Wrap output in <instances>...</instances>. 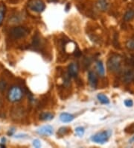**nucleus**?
I'll return each mask as SVG.
<instances>
[{
	"label": "nucleus",
	"instance_id": "nucleus-1",
	"mask_svg": "<svg viewBox=\"0 0 134 148\" xmlns=\"http://www.w3.org/2000/svg\"><path fill=\"white\" fill-rule=\"evenodd\" d=\"M122 57L119 55H113L107 62V67L111 72H118L122 68Z\"/></svg>",
	"mask_w": 134,
	"mask_h": 148
},
{
	"label": "nucleus",
	"instance_id": "nucleus-2",
	"mask_svg": "<svg viewBox=\"0 0 134 148\" xmlns=\"http://www.w3.org/2000/svg\"><path fill=\"white\" fill-rule=\"evenodd\" d=\"M23 97V91L18 86H13L8 91L7 94V98L9 101L12 103H16L21 100Z\"/></svg>",
	"mask_w": 134,
	"mask_h": 148
},
{
	"label": "nucleus",
	"instance_id": "nucleus-3",
	"mask_svg": "<svg viewBox=\"0 0 134 148\" xmlns=\"http://www.w3.org/2000/svg\"><path fill=\"white\" fill-rule=\"evenodd\" d=\"M28 7L34 12L41 13L46 8V5L42 0H30L28 3Z\"/></svg>",
	"mask_w": 134,
	"mask_h": 148
},
{
	"label": "nucleus",
	"instance_id": "nucleus-4",
	"mask_svg": "<svg viewBox=\"0 0 134 148\" xmlns=\"http://www.w3.org/2000/svg\"><path fill=\"white\" fill-rule=\"evenodd\" d=\"M110 131H103V132L95 134V136H92L91 140L94 143L103 145L108 141V139L110 136Z\"/></svg>",
	"mask_w": 134,
	"mask_h": 148
},
{
	"label": "nucleus",
	"instance_id": "nucleus-5",
	"mask_svg": "<svg viewBox=\"0 0 134 148\" xmlns=\"http://www.w3.org/2000/svg\"><path fill=\"white\" fill-rule=\"evenodd\" d=\"M11 37L15 39H20V38H24L29 34L28 29H25L22 26H16V27L13 28L10 32Z\"/></svg>",
	"mask_w": 134,
	"mask_h": 148
},
{
	"label": "nucleus",
	"instance_id": "nucleus-6",
	"mask_svg": "<svg viewBox=\"0 0 134 148\" xmlns=\"http://www.w3.org/2000/svg\"><path fill=\"white\" fill-rule=\"evenodd\" d=\"M134 79V67L131 65V67L129 66L127 68L123 70L122 72V79L124 82L127 83L132 81Z\"/></svg>",
	"mask_w": 134,
	"mask_h": 148
},
{
	"label": "nucleus",
	"instance_id": "nucleus-7",
	"mask_svg": "<svg viewBox=\"0 0 134 148\" xmlns=\"http://www.w3.org/2000/svg\"><path fill=\"white\" fill-rule=\"evenodd\" d=\"M37 132L40 135H43V136H51L53 134V128L50 125H45V126L39 127L37 130Z\"/></svg>",
	"mask_w": 134,
	"mask_h": 148
},
{
	"label": "nucleus",
	"instance_id": "nucleus-8",
	"mask_svg": "<svg viewBox=\"0 0 134 148\" xmlns=\"http://www.w3.org/2000/svg\"><path fill=\"white\" fill-rule=\"evenodd\" d=\"M88 80H89V85L93 88H95L98 85V78L96 74L93 71H89L88 73Z\"/></svg>",
	"mask_w": 134,
	"mask_h": 148
},
{
	"label": "nucleus",
	"instance_id": "nucleus-9",
	"mask_svg": "<svg viewBox=\"0 0 134 148\" xmlns=\"http://www.w3.org/2000/svg\"><path fill=\"white\" fill-rule=\"evenodd\" d=\"M68 73L70 77H76L78 73V66L77 64L71 63L68 67Z\"/></svg>",
	"mask_w": 134,
	"mask_h": 148
},
{
	"label": "nucleus",
	"instance_id": "nucleus-10",
	"mask_svg": "<svg viewBox=\"0 0 134 148\" xmlns=\"http://www.w3.org/2000/svg\"><path fill=\"white\" fill-rule=\"evenodd\" d=\"M74 119H75V116L69 113H66V112H63L60 115V120L63 123H69Z\"/></svg>",
	"mask_w": 134,
	"mask_h": 148
},
{
	"label": "nucleus",
	"instance_id": "nucleus-11",
	"mask_svg": "<svg viewBox=\"0 0 134 148\" xmlns=\"http://www.w3.org/2000/svg\"><path fill=\"white\" fill-rule=\"evenodd\" d=\"M96 5L97 8L101 11H106L108 8L109 3L107 0H98Z\"/></svg>",
	"mask_w": 134,
	"mask_h": 148
},
{
	"label": "nucleus",
	"instance_id": "nucleus-12",
	"mask_svg": "<svg viewBox=\"0 0 134 148\" xmlns=\"http://www.w3.org/2000/svg\"><path fill=\"white\" fill-rule=\"evenodd\" d=\"M96 69L98 74H99L101 76H104V74H105V69H104V64L102 63V62L98 61V62H96Z\"/></svg>",
	"mask_w": 134,
	"mask_h": 148
},
{
	"label": "nucleus",
	"instance_id": "nucleus-13",
	"mask_svg": "<svg viewBox=\"0 0 134 148\" xmlns=\"http://www.w3.org/2000/svg\"><path fill=\"white\" fill-rule=\"evenodd\" d=\"M54 117L52 113H50V112H43V113H41L40 115H39V119L41 121H51L52 120Z\"/></svg>",
	"mask_w": 134,
	"mask_h": 148
},
{
	"label": "nucleus",
	"instance_id": "nucleus-14",
	"mask_svg": "<svg viewBox=\"0 0 134 148\" xmlns=\"http://www.w3.org/2000/svg\"><path fill=\"white\" fill-rule=\"evenodd\" d=\"M97 98H98V101L101 103L102 104H105V105H107L110 103V99L109 98L107 97V96L104 94H98L97 95Z\"/></svg>",
	"mask_w": 134,
	"mask_h": 148
},
{
	"label": "nucleus",
	"instance_id": "nucleus-15",
	"mask_svg": "<svg viewBox=\"0 0 134 148\" xmlns=\"http://www.w3.org/2000/svg\"><path fill=\"white\" fill-rule=\"evenodd\" d=\"M134 18V11L133 10H128L127 12L125 13L124 16V20L125 21H130L132 19Z\"/></svg>",
	"mask_w": 134,
	"mask_h": 148
},
{
	"label": "nucleus",
	"instance_id": "nucleus-16",
	"mask_svg": "<svg viewBox=\"0 0 134 148\" xmlns=\"http://www.w3.org/2000/svg\"><path fill=\"white\" fill-rule=\"evenodd\" d=\"M6 7L3 3L0 4V25H2V22L4 20V16H5V14Z\"/></svg>",
	"mask_w": 134,
	"mask_h": 148
},
{
	"label": "nucleus",
	"instance_id": "nucleus-17",
	"mask_svg": "<svg viewBox=\"0 0 134 148\" xmlns=\"http://www.w3.org/2000/svg\"><path fill=\"white\" fill-rule=\"evenodd\" d=\"M126 47L127 49H131V50H134V39H131L126 43Z\"/></svg>",
	"mask_w": 134,
	"mask_h": 148
},
{
	"label": "nucleus",
	"instance_id": "nucleus-18",
	"mask_svg": "<svg viewBox=\"0 0 134 148\" xmlns=\"http://www.w3.org/2000/svg\"><path fill=\"white\" fill-rule=\"evenodd\" d=\"M75 132H76L78 136H80V137H82L84 134V129L81 127H77V128L75 129Z\"/></svg>",
	"mask_w": 134,
	"mask_h": 148
},
{
	"label": "nucleus",
	"instance_id": "nucleus-19",
	"mask_svg": "<svg viewBox=\"0 0 134 148\" xmlns=\"http://www.w3.org/2000/svg\"><path fill=\"white\" fill-rule=\"evenodd\" d=\"M6 87H7V82L5 80H0V91H3L5 90Z\"/></svg>",
	"mask_w": 134,
	"mask_h": 148
},
{
	"label": "nucleus",
	"instance_id": "nucleus-20",
	"mask_svg": "<svg viewBox=\"0 0 134 148\" xmlns=\"http://www.w3.org/2000/svg\"><path fill=\"white\" fill-rule=\"evenodd\" d=\"M124 105L126 107H132L133 106V101L131 99H125L124 101Z\"/></svg>",
	"mask_w": 134,
	"mask_h": 148
},
{
	"label": "nucleus",
	"instance_id": "nucleus-21",
	"mask_svg": "<svg viewBox=\"0 0 134 148\" xmlns=\"http://www.w3.org/2000/svg\"><path fill=\"white\" fill-rule=\"evenodd\" d=\"M67 131H68V129L66 128V127H62L57 132V134H59L61 136H63V135H66L67 133Z\"/></svg>",
	"mask_w": 134,
	"mask_h": 148
},
{
	"label": "nucleus",
	"instance_id": "nucleus-22",
	"mask_svg": "<svg viewBox=\"0 0 134 148\" xmlns=\"http://www.w3.org/2000/svg\"><path fill=\"white\" fill-rule=\"evenodd\" d=\"M33 145H34L35 147H41V143H40V141H39V140H38V139H35V140H34L33 141Z\"/></svg>",
	"mask_w": 134,
	"mask_h": 148
},
{
	"label": "nucleus",
	"instance_id": "nucleus-23",
	"mask_svg": "<svg viewBox=\"0 0 134 148\" xmlns=\"http://www.w3.org/2000/svg\"><path fill=\"white\" fill-rule=\"evenodd\" d=\"M14 131H15L14 129H12V130H10V131H9V132H8V135H9V136H12L13 133L14 132Z\"/></svg>",
	"mask_w": 134,
	"mask_h": 148
},
{
	"label": "nucleus",
	"instance_id": "nucleus-24",
	"mask_svg": "<svg viewBox=\"0 0 134 148\" xmlns=\"http://www.w3.org/2000/svg\"><path fill=\"white\" fill-rule=\"evenodd\" d=\"M25 135H18V136H16V138H24L25 137Z\"/></svg>",
	"mask_w": 134,
	"mask_h": 148
},
{
	"label": "nucleus",
	"instance_id": "nucleus-25",
	"mask_svg": "<svg viewBox=\"0 0 134 148\" xmlns=\"http://www.w3.org/2000/svg\"><path fill=\"white\" fill-rule=\"evenodd\" d=\"M130 142H131V143H133V142H134V136H133V137L131 139V141H130Z\"/></svg>",
	"mask_w": 134,
	"mask_h": 148
},
{
	"label": "nucleus",
	"instance_id": "nucleus-26",
	"mask_svg": "<svg viewBox=\"0 0 134 148\" xmlns=\"http://www.w3.org/2000/svg\"><path fill=\"white\" fill-rule=\"evenodd\" d=\"M5 138H2V143H5Z\"/></svg>",
	"mask_w": 134,
	"mask_h": 148
}]
</instances>
